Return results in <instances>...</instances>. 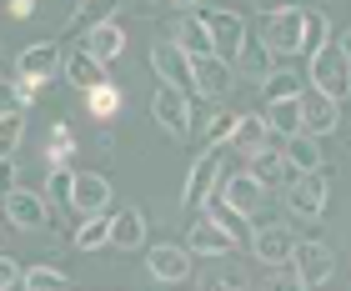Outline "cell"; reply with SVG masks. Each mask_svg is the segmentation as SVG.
<instances>
[{
	"mask_svg": "<svg viewBox=\"0 0 351 291\" xmlns=\"http://www.w3.org/2000/svg\"><path fill=\"white\" fill-rule=\"evenodd\" d=\"M231 131H236V110H216L206 121V146H231Z\"/></svg>",
	"mask_w": 351,
	"mask_h": 291,
	"instance_id": "cell-37",
	"label": "cell"
},
{
	"mask_svg": "<svg viewBox=\"0 0 351 291\" xmlns=\"http://www.w3.org/2000/svg\"><path fill=\"white\" fill-rule=\"evenodd\" d=\"M201 211L211 216V221L221 226V231H226V236L236 241V246H251V216H246V211H236V206H231L226 196H221V191H211V196H206Z\"/></svg>",
	"mask_w": 351,
	"mask_h": 291,
	"instance_id": "cell-17",
	"label": "cell"
},
{
	"mask_svg": "<svg viewBox=\"0 0 351 291\" xmlns=\"http://www.w3.org/2000/svg\"><path fill=\"white\" fill-rule=\"evenodd\" d=\"M271 60H276V56H271V45H266L261 36H246V40H241V51H236V71L251 75V80L261 86V80H266L271 71H276Z\"/></svg>",
	"mask_w": 351,
	"mask_h": 291,
	"instance_id": "cell-23",
	"label": "cell"
},
{
	"mask_svg": "<svg viewBox=\"0 0 351 291\" xmlns=\"http://www.w3.org/2000/svg\"><path fill=\"white\" fill-rule=\"evenodd\" d=\"M266 286H281V291L296 286V291H301V271H296V266H291V271H276V277H266Z\"/></svg>",
	"mask_w": 351,
	"mask_h": 291,
	"instance_id": "cell-41",
	"label": "cell"
},
{
	"mask_svg": "<svg viewBox=\"0 0 351 291\" xmlns=\"http://www.w3.org/2000/svg\"><path fill=\"white\" fill-rule=\"evenodd\" d=\"M191 71H196V95H206V101H226L236 86V60L216 56V51L191 56Z\"/></svg>",
	"mask_w": 351,
	"mask_h": 291,
	"instance_id": "cell-7",
	"label": "cell"
},
{
	"mask_svg": "<svg viewBox=\"0 0 351 291\" xmlns=\"http://www.w3.org/2000/svg\"><path fill=\"white\" fill-rule=\"evenodd\" d=\"M151 116H156V126H161L166 136H191V91H176V86H166L161 80V91H156V101H151Z\"/></svg>",
	"mask_w": 351,
	"mask_h": 291,
	"instance_id": "cell-8",
	"label": "cell"
},
{
	"mask_svg": "<svg viewBox=\"0 0 351 291\" xmlns=\"http://www.w3.org/2000/svg\"><path fill=\"white\" fill-rule=\"evenodd\" d=\"M10 15H15V21H25V15H36V0H10Z\"/></svg>",
	"mask_w": 351,
	"mask_h": 291,
	"instance_id": "cell-44",
	"label": "cell"
},
{
	"mask_svg": "<svg viewBox=\"0 0 351 291\" xmlns=\"http://www.w3.org/2000/svg\"><path fill=\"white\" fill-rule=\"evenodd\" d=\"M110 196H116L110 181H106V176H95V171H81V176H75V186H71V206L81 216H106L110 211Z\"/></svg>",
	"mask_w": 351,
	"mask_h": 291,
	"instance_id": "cell-15",
	"label": "cell"
},
{
	"mask_svg": "<svg viewBox=\"0 0 351 291\" xmlns=\"http://www.w3.org/2000/svg\"><path fill=\"white\" fill-rule=\"evenodd\" d=\"M271 141V126L261 110H246V116H236V131H231V151H261V146Z\"/></svg>",
	"mask_w": 351,
	"mask_h": 291,
	"instance_id": "cell-26",
	"label": "cell"
},
{
	"mask_svg": "<svg viewBox=\"0 0 351 291\" xmlns=\"http://www.w3.org/2000/svg\"><path fill=\"white\" fill-rule=\"evenodd\" d=\"M71 186H75V171H71V166H51V176H45V186H40V196L56 201V206H71Z\"/></svg>",
	"mask_w": 351,
	"mask_h": 291,
	"instance_id": "cell-36",
	"label": "cell"
},
{
	"mask_svg": "<svg viewBox=\"0 0 351 291\" xmlns=\"http://www.w3.org/2000/svg\"><path fill=\"white\" fill-rule=\"evenodd\" d=\"M21 181V166H10V161H0V196H5V191Z\"/></svg>",
	"mask_w": 351,
	"mask_h": 291,
	"instance_id": "cell-43",
	"label": "cell"
},
{
	"mask_svg": "<svg viewBox=\"0 0 351 291\" xmlns=\"http://www.w3.org/2000/svg\"><path fill=\"white\" fill-rule=\"evenodd\" d=\"M337 45H341V51H346V60H351V25L341 30V36H337Z\"/></svg>",
	"mask_w": 351,
	"mask_h": 291,
	"instance_id": "cell-45",
	"label": "cell"
},
{
	"mask_svg": "<svg viewBox=\"0 0 351 291\" xmlns=\"http://www.w3.org/2000/svg\"><path fill=\"white\" fill-rule=\"evenodd\" d=\"M221 176H226V166H221V146H206V151L191 161V171H186V191H181L186 211H201L206 196L221 186Z\"/></svg>",
	"mask_w": 351,
	"mask_h": 291,
	"instance_id": "cell-5",
	"label": "cell"
},
{
	"mask_svg": "<svg viewBox=\"0 0 351 291\" xmlns=\"http://www.w3.org/2000/svg\"><path fill=\"white\" fill-rule=\"evenodd\" d=\"M306 75H311V86L316 91H326V95H341L351 91V60H346V51L337 40H326L316 56H306Z\"/></svg>",
	"mask_w": 351,
	"mask_h": 291,
	"instance_id": "cell-3",
	"label": "cell"
},
{
	"mask_svg": "<svg viewBox=\"0 0 351 291\" xmlns=\"http://www.w3.org/2000/svg\"><path fill=\"white\" fill-rule=\"evenodd\" d=\"M146 271L166 286L191 281V246H151L146 251Z\"/></svg>",
	"mask_w": 351,
	"mask_h": 291,
	"instance_id": "cell-14",
	"label": "cell"
},
{
	"mask_svg": "<svg viewBox=\"0 0 351 291\" xmlns=\"http://www.w3.org/2000/svg\"><path fill=\"white\" fill-rule=\"evenodd\" d=\"M151 71L176 91H196V71H191V51H181L176 40H156L151 45Z\"/></svg>",
	"mask_w": 351,
	"mask_h": 291,
	"instance_id": "cell-10",
	"label": "cell"
},
{
	"mask_svg": "<svg viewBox=\"0 0 351 291\" xmlns=\"http://www.w3.org/2000/svg\"><path fill=\"white\" fill-rule=\"evenodd\" d=\"M251 251H256V261L266 266H291V251H296V231L286 221H266L251 231Z\"/></svg>",
	"mask_w": 351,
	"mask_h": 291,
	"instance_id": "cell-11",
	"label": "cell"
},
{
	"mask_svg": "<svg viewBox=\"0 0 351 291\" xmlns=\"http://www.w3.org/2000/svg\"><path fill=\"white\" fill-rule=\"evenodd\" d=\"M40 86H45V80H30V75H15V101H21V106H30V101H36V95H40Z\"/></svg>",
	"mask_w": 351,
	"mask_h": 291,
	"instance_id": "cell-39",
	"label": "cell"
},
{
	"mask_svg": "<svg viewBox=\"0 0 351 291\" xmlns=\"http://www.w3.org/2000/svg\"><path fill=\"white\" fill-rule=\"evenodd\" d=\"M106 66H110V60H101V56H95L90 45L81 40V45H75V51H66V66H60V75H66V80H71L75 91H90L95 80H106V75H110Z\"/></svg>",
	"mask_w": 351,
	"mask_h": 291,
	"instance_id": "cell-16",
	"label": "cell"
},
{
	"mask_svg": "<svg viewBox=\"0 0 351 291\" xmlns=\"http://www.w3.org/2000/svg\"><path fill=\"white\" fill-rule=\"evenodd\" d=\"M171 40L181 45V51H191V56H206L211 51V30H206V21H201V10L191 5V10H181V15H171Z\"/></svg>",
	"mask_w": 351,
	"mask_h": 291,
	"instance_id": "cell-18",
	"label": "cell"
},
{
	"mask_svg": "<svg viewBox=\"0 0 351 291\" xmlns=\"http://www.w3.org/2000/svg\"><path fill=\"white\" fill-rule=\"evenodd\" d=\"M21 271H25V266H15L10 256H0V291H10L15 281H21Z\"/></svg>",
	"mask_w": 351,
	"mask_h": 291,
	"instance_id": "cell-40",
	"label": "cell"
},
{
	"mask_svg": "<svg viewBox=\"0 0 351 291\" xmlns=\"http://www.w3.org/2000/svg\"><path fill=\"white\" fill-rule=\"evenodd\" d=\"M261 116H266V126H271V136H296L301 131V95H286V101H266L261 106Z\"/></svg>",
	"mask_w": 351,
	"mask_h": 291,
	"instance_id": "cell-25",
	"label": "cell"
},
{
	"mask_svg": "<svg viewBox=\"0 0 351 291\" xmlns=\"http://www.w3.org/2000/svg\"><path fill=\"white\" fill-rule=\"evenodd\" d=\"M281 196H286V211L296 221H322L326 206H331V181L322 171H291V181L281 186Z\"/></svg>",
	"mask_w": 351,
	"mask_h": 291,
	"instance_id": "cell-1",
	"label": "cell"
},
{
	"mask_svg": "<svg viewBox=\"0 0 351 291\" xmlns=\"http://www.w3.org/2000/svg\"><path fill=\"white\" fill-rule=\"evenodd\" d=\"M21 141H25V106L0 110V161H10L21 151Z\"/></svg>",
	"mask_w": 351,
	"mask_h": 291,
	"instance_id": "cell-30",
	"label": "cell"
},
{
	"mask_svg": "<svg viewBox=\"0 0 351 291\" xmlns=\"http://www.w3.org/2000/svg\"><path fill=\"white\" fill-rule=\"evenodd\" d=\"M331 40V21L326 10H306V25H301V56H316Z\"/></svg>",
	"mask_w": 351,
	"mask_h": 291,
	"instance_id": "cell-34",
	"label": "cell"
},
{
	"mask_svg": "<svg viewBox=\"0 0 351 291\" xmlns=\"http://www.w3.org/2000/svg\"><path fill=\"white\" fill-rule=\"evenodd\" d=\"M0 226H5V216H0Z\"/></svg>",
	"mask_w": 351,
	"mask_h": 291,
	"instance_id": "cell-48",
	"label": "cell"
},
{
	"mask_svg": "<svg viewBox=\"0 0 351 291\" xmlns=\"http://www.w3.org/2000/svg\"><path fill=\"white\" fill-rule=\"evenodd\" d=\"M121 5H125V0H81V5L71 10V21H66V30H71V36H90L95 25L116 21V15H121Z\"/></svg>",
	"mask_w": 351,
	"mask_h": 291,
	"instance_id": "cell-21",
	"label": "cell"
},
{
	"mask_svg": "<svg viewBox=\"0 0 351 291\" xmlns=\"http://www.w3.org/2000/svg\"><path fill=\"white\" fill-rule=\"evenodd\" d=\"M221 186H226V191H221V196H226L231 206H236V211H256V206L266 201V186L256 181V171H236V176H221Z\"/></svg>",
	"mask_w": 351,
	"mask_h": 291,
	"instance_id": "cell-20",
	"label": "cell"
},
{
	"mask_svg": "<svg viewBox=\"0 0 351 291\" xmlns=\"http://www.w3.org/2000/svg\"><path fill=\"white\" fill-rule=\"evenodd\" d=\"M121 101H125V95H121V86H116V80H95V86L86 91V110H90V116L95 121H110V116H116V110H121Z\"/></svg>",
	"mask_w": 351,
	"mask_h": 291,
	"instance_id": "cell-29",
	"label": "cell"
},
{
	"mask_svg": "<svg viewBox=\"0 0 351 291\" xmlns=\"http://www.w3.org/2000/svg\"><path fill=\"white\" fill-rule=\"evenodd\" d=\"M201 21H206V30H211V51H216V56H226V60H236L241 40L251 36V30H246V15H241V10L216 5V10H201Z\"/></svg>",
	"mask_w": 351,
	"mask_h": 291,
	"instance_id": "cell-9",
	"label": "cell"
},
{
	"mask_svg": "<svg viewBox=\"0 0 351 291\" xmlns=\"http://www.w3.org/2000/svg\"><path fill=\"white\" fill-rule=\"evenodd\" d=\"M301 25H306V10H301L296 0H286L276 10H261L256 36L271 45V56H301Z\"/></svg>",
	"mask_w": 351,
	"mask_h": 291,
	"instance_id": "cell-2",
	"label": "cell"
},
{
	"mask_svg": "<svg viewBox=\"0 0 351 291\" xmlns=\"http://www.w3.org/2000/svg\"><path fill=\"white\" fill-rule=\"evenodd\" d=\"M286 166L291 171H322V136H311V131H296V136H286Z\"/></svg>",
	"mask_w": 351,
	"mask_h": 291,
	"instance_id": "cell-24",
	"label": "cell"
},
{
	"mask_svg": "<svg viewBox=\"0 0 351 291\" xmlns=\"http://www.w3.org/2000/svg\"><path fill=\"white\" fill-rule=\"evenodd\" d=\"M186 246L191 256H231L236 251V241L221 231V226L211 216H201V221H191V236H186Z\"/></svg>",
	"mask_w": 351,
	"mask_h": 291,
	"instance_id": "cell-19",
	"label": "cell"
},
{
	"mask_svg": "<svg viewBox=\"0 0 351 291\" xmlns=\"http://www.w3.org/2000/svg\"><path fill=\"white\" fill-rule=\"evenodd\" d=\"M10 106H21V101H15V75L0 71V110H10Z\"/></svg>",
	"mask_w": 351,
	"mask_h": 291,
	"instance_id": "cell-42",
	"label": "cell"
},
{
	"mask_svg": "<svg viewBox=\"0 0 351 291\" xmlns=\"http://www.w3.org/2000/svg\"><path fill=\"white\" fill-rule=\"evenodd\" d=\"M21 286L25 291H66L71 286V271L56 266V261H36V266L21 271Z\"/></svg>",
	"mask_w": 351,
	"mask_h": 291,
	"instance_id": "cell-28",
	"label": "cell"
},
{
	"mask_svg": "<svg viewBox=\"0 0 351 291\" xmlns=\"http://www.w3.org/2000/svg\"><path fill=\"white\" fill-rule=\"evenodd\" d=\"M0 216H5V226H15V231H36L45 236V226H51V201L40 196V191H5L0 196Z\"/></svg>",
	"mask_w": 351,
	"mask_h": 291,
	"instance_id": "cell-4",
	"label": "cell"
},
{
	"mask_svg": "<svg viewBox=\"0 0 351 291\" xmlns=\"http://www.w3.org/2000/svg\"><path fill=\"white\" fill-rule=\"evenodd\" d=\"M291 266L301 271V291H311V286H326L331 277H337V251L326 246V241H296V251H291Z\"/></svg>",
	"mask_w": 351,
	"mask_h": 291,
	"instance_id": "cell-6",
	"label": "cell"
},
{
	"mask_svg": "<svg viewBox=\"0 0 351 291\" xmlns=\"http://www.w3.org/2000/svg\"><path fill=\"white\" fill-rule=\"evenodd\" d=\"M45 146H51V151H45V161H51V166H66V161L75 156V131H71L66 121H56L51 136H45Z\"/></svg>",
	"mask_w": 351,
	"mask_h": 291,
	"instance_id": "cell-35",
	"label": "cell"
},
{
	"mask_svg": "<svg viewBox=\"0 0 351 291\" xmlns=\"http://www.w3.org/2000/svg\"><path fill=\"white\" fill-rule=\"evenodd\" d=\"M251 171H256V181L266 186V191H281L286 181H291V166H286V156L281 151H251Z\"/></svg>",
	"mask_w": 351,
	"mask_h": 291,
	"instance_id": "cell-27",
	"label": "cell"
},
{
	"mask_svg": "<svg viewBox=\"0 0 351 291\" xmlns=\"http://www.w3.org/2000/svg\"><path fill=\"white\" fill-rule=\"evenodd\" d=\"M146 211H121V216H110V246H121V251H141L146 246Z\"/></svg>",
	"mask_w": 351,
	"mask_h": 291,
	"instance_id": "cell-22",
	"label": "cell"
},
{
	"mask_svg": "<svg viewBox=\"0 0 351 291\" xmlns=\"http://www.w3.org/2000/svg\"><path fill=\"white\" fill-rule=\"evenodd\" d=\"M341 126V101L337 95H326V91H301V131H311V136H331Z\"/></svg>",
	"mask_w": 351,
	"mask_h": 291,
	"instance_id": "cell-12",
	"label": "cell"
},
{
	"mask_svg": "<svg viewBox=\"0 0 351 291\" xmlns=\"http://www.w3.org/2000/svg\"><path fill=\"white\" fill-rule=\"evenodd\" d=\"M301 91H306V80H301L296 71H271L261 80V106L266 101H286V95H301Z\"/></svg>",
	"mask_w": 351,
	"mask_h": 291,
	"instance_id": "cell-33",
	"label": "cell"
},
{
	"mask_svg": "<svg viewBox=\"0 0 351 291\" xmlns=\"http://www.w3.org/2000/svg\"><path fill=\"white\" fill-rule=\"evenodd\" d=\"M276 5H286V0H256V10H276Z\"/></svg>",
	"mask_w": 351,
	"mask_h": 291,
	"instance_id": "cell-46",
	"label": "cell"
},
{
	"mask_svg": "<svg viewBox=\"0 0 351 291\" xmlns=\"http://www.w3.org/2000/svg\"><path fill=\"white\" fill-rule=\"evenodd\" d=\"M60 66H66V51L56 40H36L15 56V75H30V80H51Z\"/></svg>",
	"mask_w": 351,
	"mask_h": 291,
	"instance_id": "cell-13",
	"label": "cell"
},
{
	"mask_svg": "<svg viewBox=\"0 0 351 291\" xmlns=\"http://www.w3.org/2000/svg\"><path fill=\"white\" fill-rule=\"evenodd\" d=\"M211 286H231V291H246V286H251V277H246L241 266H221L216 277H211Z\"/></svg>",
	"mask_w": 351,
	"mask_h": 291,
	"instance_id": "cell-38",
	"label": "cell"
},
{
	"mask_svg": "<svg viewBox=\"0 0 351 291\" xmlns=\"http://www.w3.org/2000/svg\"><path fill=\"white\" fill-rule=\"evenodd\" d=\"M81 40H86V45H90V51H95V56H101V60H116V56L125 51V30H121L116 21H106V25H95V30H90V36H81Z\"/></svg>",
	"mask_w": 351,
	"mask_h": 291,
	"instance_id": "cell-31",
	"label": "cell"
},
{
	"mask_svg": "<svg viewBox=\"0 0 351 291\" xmlns=\"http://www.w3.org/2000/svg\"><path fill=\"white\" fill-rule=\"evenodd\" d=\"M171 5H176V10H191V5H201V0H171Z\"/></svg>",
	"mask_w": 351,
	"mask_h": 291,
	"instance_id": "cell-47",
	"label": "cell"
},
{
	"mask_svg": "<svg viewBox=\"0 0 351 291\" xmlns=\"http://www.w3.org/2000/svg\"><path fill=\"white\" fill-rule=\"evenodd\" d=\"M71 246H75V251H101V246H110V221H106V216H86L81 226H75Z\"/></svg>",
	"mask_w": 351,
	"mask_h": 291,
	"instance_id": "cell-32",
	"label": "cell"
}]
</instances>
